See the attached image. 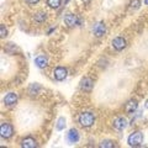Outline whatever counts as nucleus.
Listing matches in <instances>:
<instances>
[{"mask_svg":"<svg viewBox=\"0 0 148 148\" xmlns=\"http://www.w3.org/2000/svg\"><path fill=\"white\" fill-rule=\"evenodd\" d=\"M78 120H79V123L83 127H90L95 122V116L91 112H82Z\"/></svg>","mask_w":148,"mask_h":148,"instance_id":"obj_1","label":"nucleus"},{"mask_svg":"<svg viewBox=\"0 0 148 148\" xmlns=\"http://www.w3.org/2000/svg\"><path fill=\"white\" fill-rule=\"evenodd\" d=\"M127 142H128V145L131 146V147H140V146L142 145V142H143V136H142V133L138 132V131L131 133V135L128 136Z\"/></svg>","mask_w":148,"mask_h":148,"instance_id":"obj_2","label":"nucleus"},{"mask_svg":"<svg viewBox=\"0 0 148 148\" xmlns=\"http://www.w3.org/2000/svg\"><path fill=\"white\" fill-rule=\"evenodd\" d=\"M14 133V128L10 123L8 122H3L1 126H0V135L3 138H10Z\"/></svg>","mask_w":148,"mask_h":148,"instance_id":"obj_3","label":"nucleus"},{"mask_svg":"<svg viewBox=\"0 0 148 148\" xmlns=\"http://www.w3.org/2000/svg\"><path fill=\"white\" fill-rule=\"evenodd\" d=\"M64 22H66V25L69 26V27H73L78 24H80L82 20L80 18H78L77 15H74V14H68V15L64 16Z\"/></svg>","mask_w":148,"mask_h":148,"instance_id":"obj_4","label":"nucleus"},{"mask_svg":"<svg viewBox=\"0 0 148 148\" xmlns=\"http://www.w3.org/2000/svg\"><path fill=\"white\" fill-rule=\"evenodd\" d=\"M92 32H94V35L96 37H101V36H104L105 35V32H106V27L104 25V22H96V24L92 26Z\"/></svg>","mask_w":148,"mask_h":148,"instance_id":"obj_5","label":"nucleus"},{"mask_svg":"<svg viewBox=\"0 0 148 148\" xmlns=\"http://www.w3.org/2000/svg\"><path fill=\"white\" fill-rule=\"evenodd\" d=\"M53 74H54V78L57 80H64L67 78V74H68V72H67V69L66 68H63V67H57L54 69V72H53Z\"/></svg>","mask_w":148,"mask_h":148,"instance_id":"obj_6","label":"nucleus"},{"mask_svg":"<svg viewBox=\"0 0 148 148\" xmlns=\"http://www.w3.org/2000/svg\"><path fill=\"white\" fill-rule=\"evenodd\" d=\"M80 88L82 90L84 91H91L92 88H94V82L90 78H84V79H82L80 82Z\"/></svg>","mask_w":148,"mask_h":148,"instance_id":"obj_7","label":"nucleus"},{"mask_svg":"<svg viewBox=\"0 0 148 148\" xmlns=\"http://www.w3.org/2000/svg\"><path fill=\"white\" fill-rule=\"evenodd\" d=\"M126 40L123 38V37H116V38H114L112 40V46H114V48L115 49H117V51H121L125 47H126Z\"/></svg>","mask_w":148,"mask_h":148,"instance_id":"obj_8","label":"nucleus"},{"mask_svg":"<svg viewBox=\"0 0 148 148\" xmlns=\"http://www.w3.org/2000/svg\"><path fill=\"white\" fill-rule=\"evenodd\" d=\"M17 103V94L15 92H9V94L4 98V104L6 106H12Z\"/></svg>","mask_w":148,"mask_h":148,"instance_id":"obj_9","label":"nucleus"},{"mask_svg":"<svg viewBox=\"0 0 148 148\" xmlns=\"http://www.w3.org/2000/svg\"><path fill=\"white\" fill-rule=\"evenodd\" d=\"M138 108V103H137V100H130L127 101V104L125 105V111H126L127 114H133L135 111L137 110Z\"/></svg>","mask_w":148,"mask_h":148,"instance_id":"obj_10","label":"nucleus"},{"mask_svg":"<svg viewBox=\"0 0 148 148\" xmlns=\"http://www.w3.org/2000/svg\"><path fill=\"white\" fill-rule=\"evenodd\" d=\"M126 126H127V121L125 117H117L114 121V127L119 130V131H122L123 128H126Z\"/></svg>","mask_w":148,"mask_h":148,"instance_id":"obj_11","label":"nucleus"},{"mask_svg":"<svg viewBox=\"0 0 148 148\" xmlns=\"http://www.w3.org/2000/svg\"><path fill=\"white\" fill-rule=\"evenodd\" d=\"M35 64L38 68H46L48 66V59L45 56H38V57L35 58Z\"/></svg>","mask_w":148,"mask_h":148,"instance_id":"obj_12","label":"nucleus"},{"mask_svg":"<svg viewBox=\"0 0 148 148\" xmlns=\"http://www.w3.org/2000/svg\"><path fill=\"white\" fill-rule=\"evenodd\" d=\"M68 141L71 143H77L78 141H79V133H78V131L75 128H72L71 131L68 132Z\"/></svg>","mask_w":148,"mask_h":148,"instance_id":"obj_13","label":"nucleus"},{"mask_svg":"<svg viewBox=\"0 0 148 148\" xmlns=\"http://www.w3.org/2000/svg\"><path fill=\"white\" fill-rule=\"evenodd\" d=\"M21 146L24 148H35L37 145H36V141L32 137H26V138L22 140Z\"/></svg>","mask_w":148,"mask_h":148,"instance_id":"obj_14","label":"nucleus"},{"mask_svg":"<svg viewBox=\"0 0 148 148\" xmlns=\"http://www.w3.org/2000/svg\"><path fill=\"white\" fill-rule=\"evenodd\" d=\"M46 18H47V14L46 12L40 11V12L35 14V21H37V22H43Z\"/></svg>","mask_w":148,"mask_h":148,"instance_id":"obj_15","label":"nucleus"},{"mask_svg":"<svg viewBox=\"0 0 148 148\" xmlns=\"http://www.w3.org/2000/svg\"><path fill=\"white\" fill-rule=\"evenodd\" d=\"M100 147L101 148H112V147H115V142L110 141V140H105L100 143Z\"/></svg>","mask_w":148,"mask_h":148,"instance_id":"obj_16","label":"nucleus"},{"mask_svg":"<svg viewBox=\"0 0 148 148\" xmlns=\"http://www.w3.org/2000/svg\"><path fill=\"white\" fill-rule=\"evenodd\" d=\"M47 5L52 9H57L61 6V0H47Z\"/></svg>","mask_w":148,"mask_h":148,"instance_id":"obj_17","label":"nucleus"},{"mask_svg":"<svg viewBox=\"0 0 148 148\" xmlns=\"http://www.w3.org/2000/svg\"><path fill=\"white\" fill-rule=\"evenodd\" d=\"M56 127H57L58 131H62V130L66 127V119H64V117H59L58 121H57V126H56Z\"/></svg>","mask_w":148,"mask_h":148,"instance_id":"obj_18","label":"nucleus"},{"mask_svg":"<svg viewBox=\"0 0 148 148\" xmlns=\"http://www.w3.org/2000/svg\"><path fill=\"white\" fill-rule=\"evenodd\" d=\"M141 5V1L140 0H131V3H130V6L132 9H138Z\"/></svg>","mask_w":148,"mask_h":148,"instance_id":"obj_19","label":"nucleus"},{"mask_svg":"<svg viewBox=\"0 0 148 148\" xmlns=\"http://www.w3.org/2000/svg\"><path fill=\"white\" fill-rule=\"evenodd\" d=\"M0 32H1V38H4V37H6V35H8V30L5 29V25H1L0 26Z\"/></svg>","mask_w":148,"mask_h":148,"instance_id":"obj_20","label":"nucleus"},{"mask_svg":"<svg viewBox=\"0 0 148 148\" xmlns=\"http://www.w3.org/2000/svg\"><path fill=\"white\" fill-rule=\"evenodd\" d=\"M26 1L29 3V4H37V3L40 1V0H26Z\"/></svg>","mask_w":148,"mask_h":148,"instance_id":"obj_21","label":"nucleus"},{"mask_svg":"<svg viewBox=\"0 0 148 148\" xmlns=\"http://www.w3.org/2000/svg\"><path fill=\"white\" fill-rule=\"evenodd\" d=\"M83 1H84V3H86V4H88V3H90L91 0H83Z\"/></svg>","mask_w":148,"mask_h":148,"instance_id":"obj_22","label":"nucleus"},{"mask_svg":"<svg viewBox=\"0 0 148 148\" xmlns=\"http://www.w3.org/2000/svg\"><path fill=\"white\" fill-rule=\"evenodd\" d=\"M145 4H146V5H148V0H145Z\"/></svg>","mask_w":148,"mask_h":148,"instance_id":"obj_23","label":"nucleus"},{"mask_svg":"<svg viewBox=\"0 0 148 148\" xmlns=\"http://www.w3.org/2000/svg\"><path fill=\"white\" fill-rule=\"evenodd\" d=\"M146 108L148 109V101H147V103H146Z\"/></svg>","mask_w":148,"mask_h":148,"instance_id":"obj_24","label":"nucleus"},{"mask_svg":"<svg viewBox=\"0 0 148 148\" xmlns=\"http://www.w3.org/2000/svg\"><path fill=\"white\" fill-rule=\"evenodd\" d=\"M69 1V0H64V3H68Z\"/></svg>","mask_w":148,"mask_h":148,"instance_id":"obj_25","label":"nucleus"}]
</instances>
